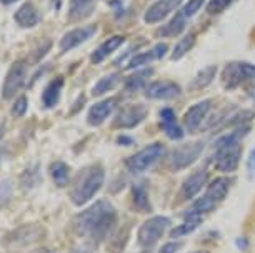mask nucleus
I'll return each mask as SVG.
<instances>
[{
	"label": "nucleus",
	"instance_id": "1",
	"mask_svg": "<svg viewBox=\"0 0 255 253\" xmlns=\"http://www.w3.org/2000/svg\"><path fill=\"white\" fill-rule=\"evenodd\" d=\"M115 222L117 212L112 203L107 200H99L74 218V230L79 237H85L97 243L114 230Z\"/></svg>",
	"mask_w": 255,
	"mask_h": 253
},
{
	"label": "nucleus",
	"instance_id": "2",
	"mask_svg": "<svg viewBox=\"0 0 255 253\" xmlns=\"http://www.w3.org/2000/svg\"><path fill=\"white\" fill-rule=\"evenodd\" d=\"M104 180H105V171L100 165H92L84 169L77 175L75 183L70 192V200L77 207L85 205L102 188Z\"/></svg>",
	"mask_w": 255,
	"mask_h": 253
},
{
	"label": "nucleus",
	"instance_id": "3",
	"mask_svg": "<svg viewBox=\"0 0 255 253\" xmlns=\"http://www.w3.org/2000/svg\"><path fill=\"white\" fill-rule=\"evenodd\" d=\"M247 80H255V65L247 62H230L222 70V84L227 90L237 88Z\"/></svg>",
	"mask_w": 255,
	"mask_h": 253
},
{
	"label": "nucleus",
	"instance_id": "4",
	"mask_svg": "<svg viewBox=\"0 0 255 253\" xmlns=\"http://www.w3.org/2000/svg\"><path fill=\"white\" fill-rule=\"evenodd\" d=\"M163 154H165V147L162 143H152V145H147L145 149H142L138 154L132 155L127 160V167L133 173H142V171L152 169L162 159Z\"/></svg>",
	"mask_w": 255,
	"mask_h": 253
},
{
	"label": "nucleus",
	"instance_id": "5",
	"mask_svg": "<svg viewBox=\"0 0 255 253\" xmlns=\"http://www.w3.org/2000/svg\"><path fill=\"white\" fill-rule=\"evenodd\" d=\"M44 233L45 230L40 225H23L8 233L3 238V243L7 245V248H23L40 242L44 238Z\"/></svg>",
	"mask_w": 255,
	"mask_h": 253
},
{
	"label": "nucleus",
	"instance_id": "6",
	"mask_svg": "<svg viewBox=\"0 0 255 253\" xmlns=\"http://www.w3.org/2000/svg\"><path fill=\"white\" fill-rule=\"evenodd\" d=\"M170 225V220L165 217H153L150 220H147L138 230V242L142 247L150 248L160 240L162 235Z\"/></svg>",
	"mask_w": 255,
	"mask_h": 253
},
{
	"label": "nucleus",
	"instance_id": "7",
	"mask_svg": "<svg viewBox=\"0 0 255 253\" xmlns=\"http://www.w3.org/2000/svg\"><path fill=\"white\" fill-rule=\"evenodd\" d=\"M147 117V107L142 103L125 105L114 118V128H135Z\"/></svg>",
	"mask_w": 255,
	"mask_h": 253
},
{
	"label": "nucleus",
	"instance_id": "8",
	"mask_svg": "<svg viewBox=\"0 0 255 253\" xmlns=\"http://www.w3.org/2000/svg\"><path fill=\"white\" fill-rule=\"evenodd\" d=\"M204 150V143L202 142H192V143H185V145L179 147L170 154V167L174 170H180L185 169V167L192 165L194 162L199 159V155Z\"/></svg>",
	"mask_w": 255,
	"mask_h": 253
},
{
	"label": "nucleus",
	"instance_id": "9",
	"mask_svg": "<svg viewBox=\"0 0 255 253\" xmlns=\"http://www.w3.org/2000/svg\"><path fill=\"white\" fill-rule=\"evenodd\" d=\"M25 77H27V64L22 60L12 64V67L8 69V74L5 77V82H3L2 87V97L5 100H10L13 95H15L18 90L23 87L25 84Z\"/></svg>",
	"mask_w": 255,
	"mask_h": 253
},
{
	"label": "nucleus",
	"instance_id": "10",
	"mask_svg": "<svg viewBox=\"0 0 255 253\" xmlns=\"http://www.w3.org/2000/svg\"><path fill=\"white\" fill-rule=\"evenodd\" d=\"M95 32H97V25H95V23H90L87 27H80V28H75V30L67 32L60 39V52L65 54V52L82 45L84 42H87L90 37H94Z\"/></svg>",
	"mask_w": 255,
	"mask_h": 253
},
{
	"label": "nucleus",
	"instance_id": "11",
	"mask_svg": "<svg viewBox=\"0 0 255 253\" xmlns=\"http://www.w3.org/2000/svg\"><path fill=\"white\" fill-rule=\"evenodd\" d=\"M240 157H242V145L235 143V145L224 147V149L217 150V170L224 171V173H230L237 169Z\"/></svg>",
	"mask_w": 255,
	"mask_h": 253
},
{
	"label": "nucleus",
	"instance_id": "12",
	"mask_svg": "<svg viewBox=\"0 0 255 253\" xmlns=\"http://www.w3.org/2000/svg\"><path fill=\"white\" fill-rule=\"evenodd\" d=\"M182 93L180 87L174 82L167 80H158L145 87V97L152 100H172L177 98Z\"/></svg>",
	"mask_w": 255,
	"mask_h": 253
},
{
	"label": "nucleus",
	"instance_id": "13",
	"mask_svg": "<svg viewBox=\"0 0 255 253\" xmlns=\"http://www.w3.org/2000/svg\"><path fill=\"white\" fill-rule=\"evenodd\" d=\"M115 107H117L115 98H107V100H102V102H97L95 105L90 107L89 115H87V122L92 127H99L100 123H104L110 115H112Z\"/></svg>",
	"mask_w": 255,
	"mask_h": 253
},
{
	"label": "nucleus",
	"instance_id": "14",
	"mask_svg": "<svg viewBox=\"0 0 255 253\" xmlns=\"http://www.w3.org/2000/svg\"><path fill=\"white\" fill-rule=\"evenodd\" d=\"M210 100H204V102L195 103L194 107H190L187 110L184 117V123L189 132H195L200 127V123L204 122V118L207 117V113L210 110Z\"/></svg>",
	"mask_w": 255,
	"mask_h": 253
},
{
	"label": "nucleus",
	"instance_id": "15",
	"mask_svg": "<svg viewBox=\"0 0 255 253\" xmlns=\"http://www.w3.org/2000/svg\"><path fill=\"white\" fill-rule=\"evenodd\" d=\"M180 3H182V0H158V2L148 7V10L145 12V22L157 23L163 20V18L174 10L175 7H179Z\"/></svg>",
	"mask_w": 255,
	"mask_h": 253
},
{
	"label": "nucleus",
	"instance_id": "16",
	"mask_svg": "<svg viewBox=\"0 0 255 253\" xmlns=\"http://www.w3.org/2000/svg\"><path fill=\"white\" fill-rule=\"evenodd\" d=\"M207 176H209V175H207L205 170H199V171H195V173H192L189 178H187L185 182L182 183V187H180V197L184 198V200L194 198L195 195L202 190V187L205 185Z\"/></svg>",
	"mask_w": 255,
	"mask_h": 253
},
{
	"label": "nucleus",
	"instance_id": "17",
	"mask_svg": "<svg viewBox=\"0 0 255 253\" xmlns=\"http://www.w3.org/2000/svg\"><path fill=\"white\" fill-rule=\"evenodd\" d=\"M95 2L97 0H70L69 5V20L80 22L92 15L95 10Z\"/></svg>",
	"mask_w": 255,
	"mask_h": 253
},
{
	"label": "nucleus",
	"instance_id": "18",
	"mask_svg": "<svg viewBox=\"0 0 255 253\" xmlns=\"http://www.w3.org/2000/svg\"><path fill=\"white\" fill-rule=\"evenodd\" d=\"M185 15L180 12H177L174 17L170 18L167 23H163V25L158 28V30L155 32L157 37H163V39H168V37H177L180 35L182 32L185 30Z\"/></svg>",
	"mask_w": 255,
	"mask_h": 253
},
{
	"label": "nucleus",
	"instance_id": "19",
	"mask_svg": "<svg viewBox=\"0 0 255 253\" xmlns=\"http://www.w3.org/2000/svg\"><path fill=\"white\" fill-rule=\"evenodd\" d=\"M13 17H15V22L18 23V25L23 27V28L35 27L37 23L40 22V12H38L30 2L23 3V5L15 12V15Z\"/></svg>",
	"mask_w": 255,
	"mask_h": 253
},
{
	"label": "nucleus",
	"instance_id": "20",
	"mask_svg": "<svg viewBox=\"0 0 255 253\" xmlns=\"http://www.w3.org/2000/svg\"><path fill=\"white\" fill-rule=\"evenodd\" d=\"M125 42V39L122 35H114V37H110L109 40H105L102 45L99 47L97 50L94 52L92 57H90V60H92V64L94 65H97V64H102V62L107 59V57L110 54H114L115 50L119 49L120 45H122Z\"/></svg>",
	"mask_w": 255,
	"mask_h": 253
},
{
	"label": "nucleus",
	"instance_id": "21",
	"mask_svg": "<svg viewBox=\"0 0 255 253\" xmlns=\"http://www.w3.org/2000/svg\"><path fill=\"white\" fill-rule=\"evenodd\" d=\"M62 87H64V79L62 77H55L54 80H50L44 93H42V103H44L45 108H54L59 103Z\"/></svg>",
	"mask_w": 255,
	"mask_h": 253
},
{
	"label": "nucleus",
	"instance_id": "22",
	"mask_svg": "<svg viewBox=\"0 0 255 253\" xmlns=\"http://www.w3.org/2000/svg\"><path fill=\"white\" fill-rule=\"evenodd\" d=\"M132 205L137 212H142V213L152 212L150 200H148V193H147L145 185L137 183L132 187Z\"/></svg>",
	"mask_w": 255,
	"mask_h": 253
},
{
	"label": "nucleus",
	"instance_id": "23",
	"mask_svg": "<svg viewBox=\"0 0 255 253\" xmlns=\"http://www.w3.org/2000/svg\"><path fill=\"white\" fill-rule=\"evenodd\" d=\"M230 188V178H215L214 182L209 185L207 188V197H210L215 203H220L222 200L227 197Z\"/></svg>",
	"mask_w": 255,
	"mask_h": 253
},
{
	"label": "nucleus",
	"instance_id": "24",
	"mask_svg": "<svg viewBox=\"0 0 255 253\" xmlns=\"http://www.w3.org/2000/svg\"><path fill=\"white\" fill-rule=\"evenodd\" d=\"M215 74H217V67L215 65H210V67H205L204 70H200L199 74L195 75L194 80L190 82V90H200V88H205L209 87L212 84V80L215 79Z\"/></svg>",
	"mask_w": 255,
	"mask_h": 253
},
{
	"label": "nucleus",
	"instance_id": "25",
	"mask_svg": "<svg viewBox=\"0 0 255 253\" xmlns=\"http://www.w3.org/2000/svg\"><path fill=\"white\" fill-rule=\"evenodd\" d=\"M49 170H50L52 180L55 182L57 187H65V185L69 183L70 170H69V167H67V164H64V162H54Z\"/></svg>",
	"mask_w": 255,
	"mask_h": 253
},
{
	"label": "nucleus",
	"instance_id": "26",
	"mask_svg": "<svg viewBox=\"0 0 255 253\" xmlns=\"http://www.w3.org/2000/svg\"><path fill=\"white\" fill-rule=\"evenodd\" d=\"M119 74H110V75H105L99 80L97 84H95V87L92 88V95L94 97H100V95L110 92L115 85L119 84Z\"/></svg>",
	"mask_w": 255,
	"mask_h": 253
},
{
	"label": "nucleus",
	"instance_id": "27",
	"mask_svg": "<svg viewBox=\"0 0 255 253\" xmlns=\"http://www.w3.org/2000/svg\"><path fill=\"white\" fill-rule=\"evenodd\" d=\"M153 72L150 69H145V70H140L137 72V74H132L130 77L125 80V88L128 90V92H135V90L142 88L143 85H145V80L150 77Z\"/></svg>",
	"mask_w": 255,
	"mask_h": 253
},
{
	"label": "nucleus",
	"instance_id": "28",
	"mask_svg": "<svg viewBox=\"0 0 255 253\" xmlns=\"http://www.w3.org/2000/svg\"><path fill=\"white\" fill-rule=\"evenodd\" d=\"M200 223H202V217H187V220L182 223V225L175 227L174 230H172L170 235L174 238L185 237V235H189V233H192L194 230H197V228L200 227Z\"/></svg>",
	"mask_w": 255,
	"mask_h": 253
},
{
	"label": "nucleus",
	"instance_id": "29",
	"mask_svg": "<svg viewBox=\"0 0 255 253\" xmlns=\"http://www.w3.org/2000/svg\"><path fill=\"white\" fill-rule=\"evenodd\" d=\"M194 45H195V35H194V33H187L185 37H182V40L179 42V44L174 47V52H172V60L182 59L185 54H189Z\"/></svg>",
	"mask_w": 255,
	"mask_h": 253
},
{
	"label": "nucleus",
	"instance_id": "30",
	"mask_svg": "<svg viewBox=\"0 0 255 253\" xmlns=\"http://www.w3.org/2000/svg\"><path fill=\"white\" fill-rule=\"evenodd\" d=\"M40 180V170H38V165H30L28 169L23 170V173L20 175V185L25 190L33 188Z\"/></svg>",
	"mask_w": 255,
	"mask_h": 253
},
{
	"label": "nucleus",
	"instance_id": "31",
	"mask_svg": "<svg viewBox=\"0 0 255 253\" xmlns=\"http://www.w3.org/2000/svg\"><path fill=\"white\" fill-rule=\"evenodd\" d=\"M157 59V55H155V50H147V52H142V54H137V55H133L130 62L127 64V70L128 69H137V67H142V65H145L148 64V62H152V60H155Z\"/></svg>",
	"mask_w": 255,
	"mask_h": 253
},
{
	"label": "nucleus",
	"instance_id": "32",
	"mask_svg": "<svg viewBox=\"0 0 255 253\" xmlns=\"http://www.w3.org/2000/svg\"><path fill=\"white\" fill-rule=\"evenodd\" d=\"M162 128H163V132L172 138V140H180V138H184V128L177 123V120L162 122Z\"/></svg>",
	"mask_w": 255,
	"mask_h": 253
},
{
	"label": "nucleus",
	"instance_id": "33",
	"mask_svg": "<svg viewBox=\"0 0 255 253\" xmlns=\"http://www.w3.org/2000/svg\"><path fill=\"white\" fill-rule=\"evenodd\" d=\"M230 3H232V0H210L209 5H207V12L210 15H217V13L224 12Z\"/></svg>",
	"mask_w": 255,
	"mask_h": 253
},
{
	"label": "nucleus",
	"instance_id": "34",
	"mask_svg": "<svg viewBox=\"0 0 255 253\" xmlns=\"http://www.w3.org/2000/svg\"><path fill=\"white\" fill-rule=\"evenodd\" d=\"M12 197V183L8 180H2L0 182V208L5 205Z\"/></svg>",
	"mask_w": 255,
	"mask_h": 253
},
{
	"label": "nucleus",
	"instance_id": "35",
	"mask_svg": "<svg viewBox=\"0 0 255 253\" xmlns=\"http://www.w3.org/2000/svg\"><path fill=\"white\" fill-rule=\"evenodd\" d=\"M204 2L205 0H189L184 5V8H182V13H184L185 17H192L195 12H199V8L204 5Z\"/></svg>",
	"mask_w": 255,
	"mask_h": 253
},
{
	"label": "nucleus",
	"instance_id": "36",
	"mask_svg": "<svg viewBox=\"0 0 255 253\" xmlns=\"http://www.w3.org/2000/svg\"><path fill=\"white\" fill-rule=\"evenodd\" d=\"M27 107H28L27 97H20L15 103H13V107H12V115H13V117H22L23 113L27 112Z\"/></svg>",
	"mask_w": 255,
	"mask_h": 253
},
{
	"label": "nucleus",
	"instance_id": "37",
	"mask_svg": "<svg viewBox=\"0 0 255 253\" xmlns=\"http://www.w3.org/2000/svg\"><path fill=\"white\" fill-rule=\"evenodd\" d=\"M247 170H249V175H250V176H255V149L249 154Z\"/></svg>",
	"mask_w": 255,
	"mask_h": 253
},
{
	"label": "nucleus",
	"instance_id": "38",
	"mask_svg": "<svg viewBox=\"0 0 255 253\" xmlns=\"http://www.w3.org/2000/svg\"><path fill=\"white\" fill-rule=\"evenodd\" d=\"M160 118L162 122H172V120H177L175 118V113L172 108H163V110L160 112Z\"/></svg>",
	"mask_w": 255,
	"mask_h": 253
},
{
	"label": "nucleus",
	"instance_id": "39",
	"mask_svg": "<svg viewBox=\"0 0 255 253\" xmlns=\"http://www.w3.org/2000/svg\"><path fill=\"white\" fill-rule=\"evenodd\" d=\"M179 248H180V245L179 243H167V245H163L160 250H158V253H177L179 252Z\"/></svg>",
	"mask_w": 255,
	"mask_h": 253
},
{
	"label": "nucleus",
	"instance_id": "40",
	"mask_svg": "<svg viewBox=\"0 0 255 253\" xmlns=\"http://www.w3.org/2000/svg\"><path fill=\"white\" fill-rule=\"evenodd\" d=\"M155 55H157V59H162L163 55H165V52H167V45H163V44H160V45H157L155 49Z\"/></svg>",
	"mask_w": 255,
	"mask_h": 253
},
{
	"label": "nucleus",
	"instance_id": "41",
	"mask_svg": "<svg viewBox=\"0 0 255 253\" xmlns=\"http://www.w3.org/2000/svg\"><path fill=\"white\" fill-rule=\"evenodd\" d=\"M235 243L239 245L240 250H245V247H247V240H245V238H237V240H235Z\"/></svg>",
	"mask_w": 255,
	"mask_h": 253
},
{
	"label": "nucleus",
	"instance_id": "42",
	"mask_svg": "<svg viewBox=\"0 0 255 253\" xmlns=\"http://www.w3.org/2000/svg\"><path fill=\"white\" fill-rule=\"evenodd\" d=\"M119 143H120V145H132V138L120 137V138H119Z\"/></svg>",
	"mask_w": 255,
	"mask_h": 253
},
{
	"label": "nucleus",
	"instance_id": "43",
	"mask_svg": "<svg viewBox=\"0 0 255 253\" xmlns=\"http://www.w3.org/2000/svg\"><path fill=\"white\" fill-rule=\"evenodd\" d=\"M30 253H54L52 250H49V248H44V247H38V248H35L33 252H30Z\"/></svg>",
	"mask_w": 255,
	"mask_h": 253
},
{
	"label": "nucleus",
	"instance_id": "44",
	"mask_svg": "<svg viewBox=\"0 0 255 253\" xmlns=\"http://www.w3.org/2000/svg\"><path fill=\"white\" fill-rule=\"evenodd\" d=\"M3 133H5V120L0 118V138L3 137Z\"/></svg>",
	"mask_w": 255,
	"mask_h": 253
},
{
	"label": "nucleus",
	"instance_id": "45",
	"mask_svg": "<svg viewBox=\"0 0 255 253\" xmlns=\"http://www.w3.org/2000/svg\"><path fill=\"white\" fill-rule=\"evenodd\" d=\"M2 3H5V5H8V3H13V2H17V0H0Z\"/></svg>",
	"mask_w": 255,
	"mask_h": 253
},
{
	"label": "nucleus",
	"instance_id": "46",
	"mask_svg": "<svg viewBox=\"0 0 255 253\" xmlns=\"http://www.w3.org/2000/svg\"><path fill=\"white\" fill-rule=\"evenodd\" d=\"M70 253H87V252H84V250H74V252H70Z\"/></svg>",
	"mask_w": 255,
	"mask_h": 253
}]
</instances>
